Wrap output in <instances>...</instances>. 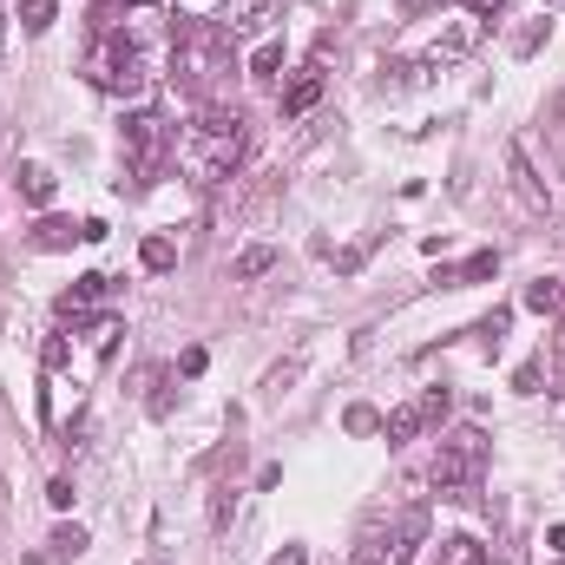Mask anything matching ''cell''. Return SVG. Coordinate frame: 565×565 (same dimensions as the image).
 Masks as SVG:
<instances>
[{
  "label": "cell",
  "mask_w": 565,
  "mask_h": 565,
  "mask_svg": "<svg viewBox=\"0 0 565 565\" xmlns=\"http://www.w3.org/2000/svg\"><path fill=\"white\" fill-rule=\"evenodd\" d=\"M231 73H237V46H231V26L224 20H178L171 26V79L184 93H198L211 106Z\"/></svg>",
  "instance_id": "cell-1"
},
{
  "label": "cell",
  "mask_w": 565,
  "mask_h": 565,
  "mask_svg": "<svg viewBox=\"0 0 565 565\" xmlns=\"http://www.w3.org/2000/svg\"><path fill=\"white\" fill-rule=\"evenodd\" d=\"M244 151H250L244 113L224 106V99H211V106L191 119V132H184V171H191L198 184H224V178L244 164Z\"/></svg>",
  "instance_id": "cell-2"
},
{
  "label": "cell",
  "mask_w": 565,
  "mask_h": 565,
  "mask_svg": "<svg viewBox=\"0 0 565 565\" xmlns=\"http://www.w3.org/2000/svg\"><path fill=\"white\" fill-rule=\"evenodd\" d=\"M79 73H86V86H99L113 99H132V93H145V79H151L145 46L126 26H99L93 46H86V60H79Z\"/></svg>",
  "instance_id": "cell-3"
},
{
  "label": "cell",
  "mask_w": 565,
  "mask_h": 565,
  "mask_svg": "<svg viewBox=\"0 0 565 565\" xmlns=\"http://www.w3.org/2000/svg\"><path fill=\"white\" fill-rule=\"evenodd\" d=\"M487 460H493V440H487V427H454L447 440H440V454H434V493L440 500H473V487L487 480Z\"/></svg>",
  "instance_id": "cell-4"
},
{
  "label": "cell",
  "mask_w": 565,
  "mask_h": 565,
  "mask_svg": "<svg viewBox=\"0 0 565 565\" xmlns=\"http://www.w3.org/2000/svg\"><path fill=\"white\" fill-rule=\"evenodd\" d=\"M119 151H126V164H132V184H158L164 164H171V151H178V126H171L158 106H145V113H132V119L119 126Z\"/></svg>",
  "instance_id": "cell-5"
},
{
  "label": "cell",
  "mask_w": 565,
  "mask_h": 565,
  "mask_svg": "<svg viewBox=\"0 0 565 565\" xmlns=\"http://www.w3.org/2000/svg\"><path fill=\"white\" fill-rule=\"evenodd\" d=\"M422 540H427V507H402L395 520H382V526L362 533V546H355L349 565H408Z\"/></svg>",
  "instance_id": "cell-6"
},
{
  "label": "cell",
  "mask_w": 565,
  "mask_h": 565,
  "mask_svg": "<svg viewBox=\"0 0 565 565\" xmlns=\"http://www.w3.org/2000/svg\"><path fill=\"white\" fill-rule=\"evenodd\" d=\"M447 422V388H422L415 402H402L388 422H382V434H388V447H402V440H422L427 427Z\"/></svg>",
  "instance_id": "cell-7"
},
{
  "label": "cell",
  "mask_w": 565,
  "mask_h": 565,
  "mask_svg": "<svg viewBox=\"0 0 565 565\" xmlns=\"http://www.w3.org/2000/svg\"><path fill=\"white\" fill-rule=\"evenodd\" d=\"M322 86H329V73H322V60H302V66H296V79H289V86H282V119H302V113H309V106H316V99H322Z\"/></svg>",
  "instance_id": "cell-8"
},
{
  "label": "cell",
  "mask_w": 565,
  "mask_h": 565,
  "mask_svg": "<svg viewBox=\"0 0 565 565\" xmlns=\"http://www.w3.org/2000/svg\"><path fill=\"white\" fill-rule=\"evenodd\" d=\"M106 289H113V277H99V270H93V277H79L66 296H60V316H66V322H86V316L106 302Z\"/></svg>",
  "instance_id": "cell-9"
},
{
  "label": "cell",
  "mask_w": 565,
  "mask_h": 565,
  "mask_svg": "<svg viewBox=\"0 0 565 565\" xmlns=\"http://www.w3.org/2000/svg\"><path fill=\"white\" fill-rule=\"evenodd\" d=\"M26 244H33V250H66V244H86V224H73V217H40Z\"/></svg>",
  "instance_id": "cell-10"
},
{
  "label": "cell",
  "mask_w": 565,
  "mask_h": 565,
  "mask_svg": "<svg viewBox=\"0 0 565 565\" xmlns=\"http://www.w3.org/2000/svg\"><path fill=\"white\" fill-rule=\"evenodd\" d=\"M434 565H487V546L473 533H454V540H440V559Z\"/></svg>",
  "instance_id": "cell-11"
},
{
  "label": "cell",
  "mask_w": 565,
  "mask_h": 565,
  "mask_svg": "<svg viewBox=\"0 0 565 565\" xmlns=\"http://www.w3.org/2000/svg\"><path fill=\"white\" fill-rule=\"evenodd\" d=\"M507 164H513V184H520V198H526V204H533V211H546V191H540V184H533V164H526V151H520V145H513V151H507Z\"/></svg>",
  "instance_id": "cell-12"
},
{
  "label": "cell",
  "mask_w": 565,
  "mask_h": 565,
  "mask_svg": "<svg viewBox=\"0 0 565 565\" xmlns=\"http://www.w3.org/2000/svg\"><path fill=\"white\" fill-rule=\"evenodd\" d=\"M20 198L26 204H53V171L46 164H20Z\"/></svg>",
  "instance_id": "cell-13"
},
{
  "label": "cell",
  "mask_w": 565,
  "mask_h": 565,
  "mask_svg": "<svg viewBox=\"0 0 565 565\" xmlns=\"http://www.w3.org/2000/svg\"><path fill=\"white\" fill-rule=\"evenodd\" d=\"M277 73H282V40H264V46L250 53V79H264V86H270Z\"/></svg>",
  "instance_id": "cell-14"
},
{
  "label": "cell",
  "mask_w": 565,
  "mask_h": 565,
  "mask_svg": "<svg viewBox=\"0 0 565 565\" xmlns=\"http://www.w3.org/2000/svg\"><path fill=\"white\" fill-rule=\"evenodd\" d=\"M79 553H86V533H79V526H60V533L46 540V559H79Z\"/></svg>",
  "instance_id": "cell-15"
},
{
  "label": "cell",
  "mask_w": 565,
  "mask_h": 565,
  "mask_svg": "<svg viewBox=\"0 0 565 565\" xmlns=\"http://www.w3.org/2000/svg\"><path fill=\"white\" fill-rule=\"evenodd\" d=\"M493 264H500V257H493V250H480V257H473V264H460V270H447V289H460V282H480V277H493Z\"/></svg>",
  "instance_id": "cell-16"
},
{
  "label": "cell",
  "mask_w": 565,
  "mask_h": 565,
  "mask_svg": "<svg viewBox=\"0 0 565 565\" xmlns=\"http://www.w3.org/2000/svg\"><path fill=\"white\" fill-rule=\"evenodd\" d=\"M53 13H60V0H20V26H26V33H46Z\"/></svg>",
  "instance_id": "cell-17"
},
{
  "label": "cell",
  "mask_w": 565,
  "mask_h": 565,
  "mask_svg": "<svg viewBox=\"0 0 565 565\" xmlns=\"http://www.w3.org/2000/svg\"><path fill=\"white\" fill-rule=\"evenodd\" d=\"M178 264V244L171 237H145V270H171Z\"/></svg>",
  "instance_id": "cell-18"
},
{
  "label": "cell",
  "mask_w": 565,
  "mask_h": 565,
  "mask_svg": "<svg viewBox=\"0 0 565 565\" xmlns=\"http://www.w3.org/2000/svg\"><path fill=\"white\" fill-rule=\"evenodd\" d=\"M507 322H513V309H493V316H480V322H473V335H480L487 349H500V335H507Z\"/></svg>",
  "instance_id": "cell-19"
},
{
  "label": "cell",
  "mask_w": 565,
  "mask_h": 565,
  "mask_svg": "<svg viewBox=\"0 0 565 565\" xmlns=\"http://www.w3.org/2000/svg\"><path fill=\"white\" fill-rule=\"evenodd\" d=\"M270 264H277V250H244V257H237V270H231V277H237V282H250V277H264V270H270Z\"/></svg>",
  "instance_id": "cell-20"
},
{
  "label": "cell",
  "mask_w": 565,
  "mask_h": 565,
  "mask_svg": "<svg viewBox=\"0 0 565 565\" xmlns=\"http://www.w3.org/2000/svg\"><path fill=\"white\" fill-rule=\"evenodd\" d=\"M559 302H565V289H559V282H546V277L526 289V309H540V316H546V309H559Z\"/></svg>",
  "instance_id": "cell-21"
},
{
  "label": "cell",
  "mask_w": 565,
  "mask_h": 565,
  "mask_svg": "<svg viewBox=\"0 0 565 565\" xmlns=\"http://www.w3.org/2000/svg\"><path fill=\"white\" fill-rule=\"evenodd\" d=\"M66 355H73V342L66 335H46V369H66Z\"/></svg>",
  "instance_id": "cell-22"
},
{
  "label": "cell",
  "mask_w": 565,
  "mask_h": 565,
  "mask_svg": "<svg viewBox=\"0 0 565 565\" xmlns=\"http://www.w3.org/2000/svg\"><path fill=\"white\" fill-rule=\"evenodd\" d=\"M513 388H520V395H540V362H526V369L513 375Z\"/></svg>",
  "instance_id": "cell-23"
},
{
  "label": "cell",
  "mask_w": 565,
  "mask_h": 565,
  "mask_svg": "<svg viewBox=\"0 0 565 565\" xmlns=\"http://www.w3.org/2000/svg\"><path fill=\"white\" fill-rule=\"evenodd\" d=\"M467 7H473V20H500V13H507L513 0H467Z\"/></svg>",
  "instance_id": "cell-24"
},
{
  "label": "cell",
  "mask_w": 565,
  "mask_h": 565,
  "mask_svg": "<svg viewBox=\"0 0 565 565\" xmlns=\"http://www.w3.org/2000/svg\"><path fill=\"white\" fill-rule=\"evenodd\" d=\"M270 565H309V553H302V546H282V553H277Z\"/></svg>",
  "instance_id": "cell-25"
},
{
  "label": "cell",
  "mask_w": 565,
  "mask_h": 565,
  "mask_svg": "<svg viewBox=\"0 0 565 565\" xmlns=\"http://www.w3.org/2000/svg\"><path fill=\"white\" fill-rule=\"evenodd\" d=\"M402 7H408V13H422V7H434V0H402Z\"/></svg>",
  "instance_id": "cell-26"
},
{
  "label": "cell",
  "mask_w": 565,
  "mask_h": 565,
  "mask_svg": "<svg viewBox=\"0 0 565 565\" xmlns=\"http://www.w3.org/2000/svg\"><path fill=\"white\" fill-rule=\"evenodd\" d=\"M553 565H565V553H559V559H553Z\"/></svg>",
  "instance_id": "cell-27"
}]
</instances>
